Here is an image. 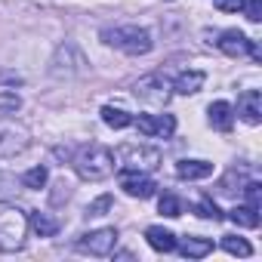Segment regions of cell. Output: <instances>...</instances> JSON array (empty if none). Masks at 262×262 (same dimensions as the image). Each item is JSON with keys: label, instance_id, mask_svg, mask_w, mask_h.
Instances as JSON below:
<instances>
[{"label": "cell", "instance_id": "6", "mask_svg": "<svg viewBox=\"0 0 262 262\" xmlns=\"http://www.w3.org/2000/svg\"><path fill=\"white\" fill-rule=\"evenodd\" d=\"M117 244V231L114 228H99V231H90L77 241V250L80 253H90V256H108Z\"/></svg>", "mask_w": 262, "mask_h": 262}, {"label": "cell", "instance_id": "19", "mask_svg": "<svg viewBox=\"0 0 262 262\" xmlns=\"http://www.w3.org/2000/svg\"><path fill=\"white\" fill-rule=\"evenodd\" d=\"M222 250L231 253V256H250V253H253V247H250L244 237H237V234H225V237H222Z\"/></svg>", "mask_w": 262, "mask_h": 262}, {"label": "cell", "instance_id": "23", "mask_svg": "<svg viewBox=\"0 0 262 262\" xmlns=\"http://www.w3.org/2000/svg\"><path fill=\"white\" fill-rule=\"evenodd\" d=\"M194 213L201 216V219H213V222H219L222 219V213H219V207L210 201V198H204V201H198L194 204Z\"/></svg>", "mask_w": 262, "mask_h": 262}, {"label": "cell", "instance_id": "3", "mask_svg": "<svg viewBox=\"0 0 262 262\" xmlns=\"http://www.w3.org/2000/svg\"><path fill=\"white\" fill-rule=\"evenodd\" d=\"M117 158L129 170H155L161 164V151L158 148H148V145H120L117 148Z\"/></svg>", "mask_w": 262, "mask_h": 262}, {"label": "cell", "instance_id": "4", "mask_svg": "<svg viewBox=\"0 0 262 262\" xmlns=\"http://www.w3.org/2000/svg\"><path fill=\"white\" fill-rule=\"evenodd\" d=\"M170 80L164 77V74H148V77H142L139 83H136V99H142L145 105H155V108H161V105H167V99H170Z\"/></svg>", "mask_w": 262, "mask_h": 262}, {"label": "cell", "instance_id": "24", "mask_svg": "<svg viewBox=\"0 0 262 262\" xmlns=\"http://www.w3.org/2000/svg\"><path fill=\"white\" fill-rule=\"evenodd\" d=\"M244 194H247V201H250V207H262V185L259 182H247L244 185Z\"/></svg>", "mask_w": 262, "mask_h": 262}, {"label": "cell", "instance_id": "20", "mask_svg": "<svg viewBox=\"0 0 262 262\" xmlns=\"http://www.w3.org/2000/svg\"><path fill=\"white\" fill-rule=\"evenodd\" d=\"M16 194H19V179L10 173H0V204L16 201Z\"/></svg>", "mask_w": 262, "mask_h": 262}, {"label": "cell", "instance_id": "10", "mask_svg": "<svg viewBox=\"0 0 262 262\" xmlns=\"http://www.w3.org/2000/svg\"><path fill=\"white\" fill-rule=\"evenodd\" d=\"M216 43H219V50H222L225 56H231V59H241V56L247 53V47H250V37L231 28V31H222Z\"/></svg>", "mask_w": 262, "mask_h": 262}, {"label": "cell", "instance_id": "12", "mask_svg": "<svg viewBox=\"0 0 262 262\" xmlns=\"http://www.w3.org/2000/svg\"><path fill=\"white\" fill-rule=\"evenodd\" d=\"M204 80H207L204 71H182V74L173 80V90H176L179 96H194V93L204 86Z\"/></svg>", "mask_w": 262, "mask_h": 262}, {"label": "cell", "instance_id": "15", "mask_svg": "<svg viewBox=\"0 0 262 262\" xmlns=\"http://www.w3.org/2000/svg\"><path fill=\"white\" fill-rule=\"evenodd\" d=\"M210 123L216 129H222V133H228L231 123H234V108L228 102H213L210 105Z\"/></svg>", "mask_w": 262, "mask_h": 262}, {"label": "cell", "instance_id": "8", "mask_svg": "<svg viewBox=\"0 0 262 262\" xmlns=\"http://www.w3.org/2000/svg\"><path fill=\"white\" fill-rule=\"evenodd\" d=\"M22 231H25V222L16 213H4L0 216V250H19Z\"/></svg>", "mask_w": 262, "mask_h": 262}, {"label": "cell", "instance_id": "1", "mask_svg": "<svg viewBox=\"0 0 262 262\" xmlns=\"http://www.w3.org/2000/svg\"><path fill=\"white\" fill-rule=\"evenodd\" d=\"M74 167H77L80 179H86V182H102V179H108V176L114 173L117 164H114V151H108L105 145H90V148H83V151L77 155Z\"/></svg>", "mask_w": 262, "mask_h": 262}, {"label": "cell", "instance_id": "27", "mask_svg": "<svg viewBox=\"0 0 262 262\" xmlns=\"http://www.w3.org/2000/svg\"><path fill=\"white\" fill-rule=\"evenodd\" d=\"M216 4V10H222V13H237V10H244V0H213Z\"/></svg>", "mask_w": 262, "mask_h": 262}, {"label": "cell", "instance_id": "13", "mask_svg": "<svg viewBox=\"0 0 262 262\" xmlns=\"http://www.w3.org/2000/svg\"><path fill=\"white\" fill-rule=\"evenodd\" d=\"M176 176L179 179H207V176H213V164H207V161H179Z\"/></svg>", "mask_w": 262, "mask_h": 262}, {"label": "cell", "instance_id": "18", "mask_svg": "<svg viewBox=\"0 0 262 262\" xmlns=\"http://www.w3.org/2000/svg\"><path fill=\"white\" fill-rule=\"evenodd\" d=\"M102 120H105L108 126H114V129H123V126L133 123V117H129L123 108H114V105H105V108H102Z\"/></svg>", "mask_w": 262, "mask_h": 262}, {"label": "cell", "instance_id": "28", "mask_svg": "<svg viewBox=\"0 0 262 262\" xmlns=\"http://www.w3.org/2000/svg\"><path fill=\"white\" fill-rule=\"evenodd\" d=\"M247 53H250V59H253V62H262V50H259V43H256V40H250Z\"/></svg>", "mask_w": 262, "mask_h": 262}, {"label": "cell", "instance_id": "21", "mask_svg": "<svg viewBox=\"0 0 262 262\" xmlns=\"http://www.w3.org/2000/svg\"><path fill=\"white\" fill-rule=\"evenodd\" d=\"M47 179H50L47 167H31V170L22 176V185H25V188H43V185H47Z\"/></svg>", "mask_w": 262, "mask_h": 262}, {"label": "cell", "instance_id": "16", "mask_svg": "<svg viewBox=\"0 0 262 262\" xmlns=\"http://www.w3.org/2000/svg\"><path fill=\"white\" fill-rule=\"evenodd\" d=\"M228 219H231L234 225H241V228H259V210L250 207V204H237V207L228 213Z\"/></svg>", "mask_w": 262, "mask_h": 262}, {"label": "cell", "instance_id": "5", "mask_svg": "<svg viewBox=\"0 0 262 262\" xmlns=\"http://www.w3.org/2000/svg\"><path fill=\"white\" fill-rule=\"evenodd\" d=\"M117 179H120V188H123L129 198H139V201L151 198V194H155V188H158L151 176H145L142 170H129V167H123Z\"/></svg>", "mask_w": 262, "mask_h": 262}, {"label": "cell", "instance_id": "17", "mask_svg": "<svg viewBox=\"0 0 262 262\" xmlns=\"http://www.w3.org/2000/svg\"><path fill=\"white\" fill-rule=\"evenodd\" d=\"M179 250H182V256H188V259H204V256L213 253V241H210V237H185Z\"/></svg>", "mask_w": 262, "mask_h": 262}, {"label": "cell", "instance_id": "9", "mask_svg": "<svg viewBox=\"0 0 262 262\" xmlns=\"http://www.w3.org/2000/svg\"><path fill=\"white\" fill-rule=\"evenodd\" d=\"M237 114H241L250 126H256V123L262 120V93H259V90H244L241 99H237Z\"/></svg>", "mask_w": 262, "mask_h": 262}, {"label": "cell", "instance_id": "11", "mask_svg": "<svg viewBox=\"0 0 262 262\" xmlns=\"http://www.w3.org/2000/svg\"><path fill=\"white\" fill-rule=\"evenodd\" d=\"M145 241L151 244V250H158V253H173L179 244H176V234L173 231H167V228H161V225H151L148 231H145Z\"/></svg>", "mask_w": 262, "mask_h": 262}, {"label": "cell", "instance_id": "7", "mask_svg": "<svg viewBox=\"0 0 262 262\" xmlns=\"http://www.w3.org/2000/svg\"><path fill=\"white\" fill-rule=\"evenodd\" d=\"M139 133L142 136H161V139H170L176 133V117L173 114H142L136 120Z\"/></svg>", "mask_w": 262, "mask_h": 262}, {"label": "cell", "instance_id": "26", "mask_svg": "<svg viewBox=\"0 0 262 262\" xmlns=\"http://www.w3.org/2000/svg\"><path fill=\"white\" fill-rule=\"evenodd\" d=\"M244 10H247V19L250 22H259L262 19V0H247Z\"/></svg>", "mask_w": 262, "mask_h": 262}, {"label": "cell", "instance_id": "25", "mask_svg": "<svg viewBox=\"0 0 262 262\" xmlns=\"http://www.w3.org/2000/svg\"><path fill=\"white\" fill-rule=\"evenodd\" d=\"M105 210H111V198H108V194H102L99 201H93V204L86 207V213H90V216H102Z\"/></svg>", "mask_w": 262, "mask_h": 262}, {"label": "cell", "instance_id": "14", "mask_svg": "<svg viewBox=\"0 0 262 262\" xmlns=\"http://www.w3.org/2000/svg\"><path fill=\"white\" fill-rule=\"evenodd\" d=\"M28 225H31V231L37 234V237H53L56 231H59V219H53L50 213H28Z\"/></svg>", "mask_w": 262, "mask_h": 262}, {"label": "cell", "instance_id": "2", "mask_svg": "<svg viewBox=\"0 0 262 262\" xmlns=\"http://www.w3.org/2000/svg\"><path fill=\"white\" fill-rule=\"evenodd\" d=\"M102 40L108 47H117L123 50L126 56H145L155 43H151V34L139 25H120V28H105L102 31Z\"/></svg>", "mask_w": 262, "mask_h": 262}, {"label": "cell", "instance_id": "22", "mask_svg": "<svg viewBox=\"0 0 262 262\" xmlns=\"http://www.w3.org/2000/svg\"><path fill=\"white\" fill-rule=\"evenodd\" d=\"M158 210H161L164 216L176 219V216H182V201H179L176 194H161V201H158Z\"/></svg>", "mask_w": 262, "mask_h": 262}]
</instances>
